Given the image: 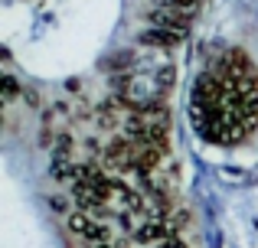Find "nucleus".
<instances>
[{"label":"nucleus","instance_id":"obj_2","mask_svg":"<svg viewBox=\"0 0 258 248\" xmlns=\"http://www.w3.org/2000/svg\"><path fill=\"white\" fill-rule=\"evenodd\" d=\"M147 20H151L157 30H170V33H180V36H186V30H189V17L186 13L167 10V7H154V10L147 13Z\"/></svg>","mask_w":258,"mask_h":248},{"label":"nucleus","instance_id":"obj_7","mask_svg":"<svg viewBox=\"0 0 258 248\" xmlns=\"http://www.w3.org/2000/svg\"><path fill=\"white\" fill-rule=\"evenodd\" d=\"M52 206H56V212H66V199H62V196L52 199Z\"/></svg>","mask_w":258,"mask_h":248},{"label":"nucleus","instance_id":"obj_8","mask_svg":"<svg viewBox=\"0 0 258 248\" xmlns=\"http://www.w3.org/2000/svg\"><path fill=\"white\" fill-rule=\"evenodd\" d=\"M95 248H121V245H114V242H105V245H95Z\"/></svg>","mask_w":258,"mask_h":248},{"label":"nucleus","instance_id":"obj_6","mask_svg":"<svg viewBox=\"0 0 258 248\" xmlns=\"http://www.w3.org/2000/svg\"><path fill=\"white\" fill-rule=\"evenodd\" d=\"M13 92H17V85H13V78H4V98H13Z\"/></svg>","mask_w":258,"mask_h":248},{"label":"nucleus","instance_id":"obj_3","mask_svg":"<svg viewBox=\"0 0 258 248\" xmlns=\"http://www.w3.org/2000/svg\"><path fill=\"white\" fill-rule=\"evenodd\" d=\"M180 39H183L180 33H170V30H157V26L144 33V43H147V46H160V49H167V46H176Z\"/></svg>","mask_w":258,"mask_h":248},{"label":"nucleus","instance_id":"obj_1","mask_svg":"<svg viewBox=\"0 0 258 248\" xmlns=\"http://www.w3.org/2000/svg\"><path fill=\"white\" fill-rule=\"evenodd\" d=\"M69 229L76 232V235H82L88 238V242H95V245H105V242H111V229H108L105 222H98V219L92 216V212H72L69 216Z\"/></svg>","mask_w":258,"mask_h":248},{"label":"nucleus","instance_id":"obj_4","mask_svg":"<svg viewBox=\"0 0 258 248\" xmlns=\"http://www.w3.org/2000/svg\"><path fill=\"white\" fill-rule=\"evenodd\" d=\"M157 7H167V10H176V13H186V17H193L196 7H200V0H160Z\"/></svg>","mask_w":258,"mask_h":248},{"label":"nucleus","instance_id":"obj_5","mask_svg":"<svg viewBox=\"0 0 258 248\" xmlns=\"http://www.w3.org/2000/svg\"><path fill=\"white\" fill-rule=\"evenodd\" d=\"M157 248H186V245H183V235H170L167 242H160Z\"/></svg>","mask_w":258,"mask_h":248}]
</instances>
